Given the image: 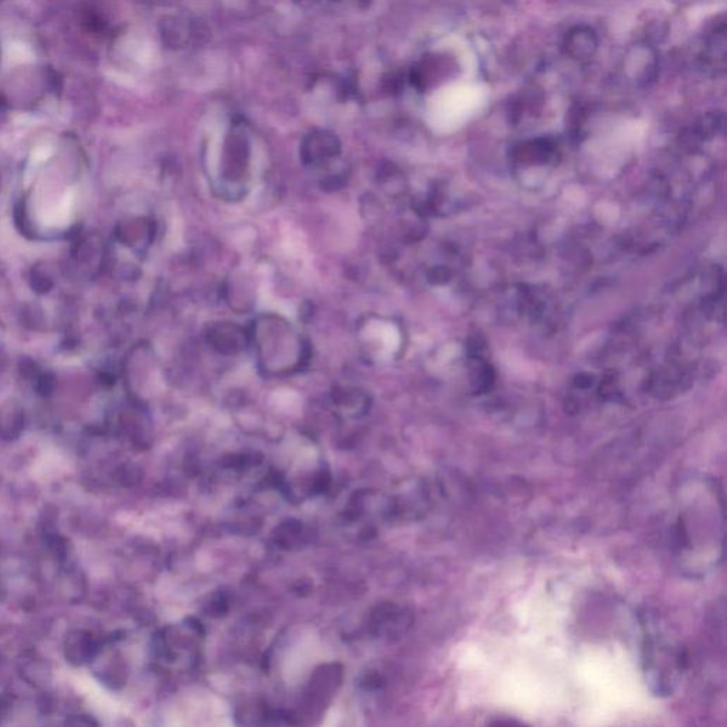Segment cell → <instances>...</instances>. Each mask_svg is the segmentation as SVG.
<instances>
[{
  "label": "cell",
  "instance_id": "obj_6",
  "mask_svg": "<svg viewBox=\"0 0 727 727\" xmlns=\"http://www.w3.org/2000/svg\"><path fill=\"white\" fill-rule=\"evenodd\" d=\"M702 64L712 73H724L726 67V24L714 27L704 41Z\"/></svg>",
  "mask_w": 727,
  "mask_h": 727
},
{
  "label": "cell",
  "instance_id": "obj_11",
  "mask_svg": "<svg viewBox=\"0 0 727 727\" xmlns=\"http://www.w3.org/2000/svg\"><path fill=\"white\" fill-rule=\"evenodd\" d=\"M29 280H31L32 289L39 296L49 294L53 290L54 284H56L51 273L49 272L46 265H42V263H37L32 267L31 279Z\"/></svg>",
  "mask_w": 727,
  "mask_h": 727
},
{
  "label": "cell",
  "instance_id": "obj_2",
  "mask_svg": "<svg viewBox=\"0 0 727 727\" xmlns=\"http://www.w3.org/2000/svg\"><path fill=\"white\" fill-rule=\"evenodd\" d=\"M642 628V664L647 684L655 694L669 696L674 694L677 685L681 684L686 671V652L682 644L669 637L664 625L655 615L647 612Z\"/></svg>",
  "mask_w": 727,
  "mask_h": 727
},
{
  "label": "cell",
  "instance_id": "obj_7",
  "mask_svg": "<svg viewBox=\"0 0 727 727\" xmlns=\"http://www.w3.org/2000/svg\"><path fill=\"white\" fill-rule=\"evenodd\" d=\"M24 426V412L19 402L7 401L0 408V435L5 439H14L21 435Z\"/></svg>",
  "mask_w": 727,
  "mask_h": 727
},
{
  "label": "cell",
  "instance_id": "obj_12",
  "mask_svg": "<svg viewBox=\"0 0 727 727\" xmlns=\"http://www.w3.org/2000/svg\"><path fill=\"white\" fill-rule=\"evenodd\" d=\"M14 220H16L17 229L21 230L24 236H36V230L33 229V223L29 219L23 200L14 206Z\"/></svg>",
  "mask_w": 727,
  "mask_h": 727
},
{
  "label": "cell",
  "instance_id": "obj_9",
  "mask_svg": "<svg viewBox=\"0 0 727 727\" xmlns=\"http://www.w3.org/2000/svg\"><path fill=\"white\" fill-rule=\"evenodd\" d=\"M153 233L150 222L146 220H131L117 228V238L126 247H136V243L148 239Z\"/></svg>",
  "mask_w": 727,
  "mask_h": 727
},
{
  "label": "cell",
  "instance_id": "obj_4",
  "mask_svg": "<svg viewBox=\"0 0 727 727\" xmlns=\"http://www.w3.org/2000/svg\"><path fill=\"white\" fill-rule=\"evenodd\" d=\"M339 153V140L326 131H314L310 134L302 146L303 160L310 165H322L327 161L336 158Z\"/></svg>",
  "mask_w": 727,
  "mask_h": 727
},
{
  "label": "cell",
  "instance_id": "obj_13",
  "mask_svg": "<svg viewBox=\"0 0 727 727\" xmlns=\"http://www.w3.org/2000/svg\"><path fill=\"white\" fill-rule=\"evenodd\" d=\"M22 316H23L24 326L29 327V329L39 330L43 326V310L36 306V304L24 307Z\"/></svg>",
  "mask_w": 727,
  "mask_h": 727
},
{
  "label": "cell",
  "instance_id": "obj_3",
  "mask_svg": "<svg viewBox=\"0 0 727 727\" xmlns=\"http://www.w3.org/2000/svg\"><path fill=\"white\" fill-rule=\"evenodd\" d=\"M625 73L635 83L647 86L657 74V54L652 47L638 44L628 51Z\"/></svg>",
  "mask_w": 727,
  "mask_h": 727
},
{
  "label": "cell",
  "instance_id": "obj_5",
  "mask_svg": "<svg viewBox=\"0 0 727 727\" xmlns=\"http://www.w3.org/2000/svg\"><path fill=\"white\" fill-rule=\"evenodd\" d=\"M565 54L573 61H587L595 56L598 51V36L590 26H575L567 32L563 41Z\"/></svg>",
  "mask_w": 727,
  "mask_h": 727
},
{
  "label": "cell",
  "instance_id": "obj_14",
  "mask_svg": "<svg viewBox=\"0 0 727 727\" xmlns=\"http://www.w3.org/2000/svg\"><path fill=\"white\" fill-rule=\"evenodd\" d=\"M34 382H36L37 392L43 396H51V392H53L54 386H56V378H54L51 372H39V374L34 377Z\"/></svg>",
  "mask_w": 727,
  "mask_h": 727
},
{
  "label": "cell",
  "instance_id": "obj_8",
  "mask_svg": "<svg viewBox=\"0 0 727 727\" xmlns=\"http://www.w3.org/2000/svg\"><path fill=\"white\" fill-rule=\"evenodd\" d=\"M247 334L242 329L229 324L213 327L210 331V341L216 349L223 352H236L243 349Z\"/></svg>",
  "mask_w": 727,
  "mask_h": 727
},
{
  "label": "cell",
  "instance_id": "obj_10",
  "mask_svg": "<svg viewBox=\"0 0 727 727\" xmlns=\"http://www.w3.org/2000/svg\"><path fill=\"white\" fill-rule=\"evenodd\" d=\"M96 649L94 647L93 641H91V638L89 635L83 634V632H77L76 637L71 635L70 639H69V644H67V657H71V661L76 659L77 662H84L89 659V657H93V651Z\"/></svg>",
  "mask_w": 727,
  "mask_h": 727
},
{
  "label": "cell",
  "instance_id": "obj_1",
  "mask_svg": "<svg viewBox=\"0 0 727 727\" xmlns=\"http://www.w3.org/2000/svg\"><path fill=\"white\" fill-rule=\"evenodd\" d=\"M704 489L679 508L672 533L677 562L692 575L706 574L723 555V506L717 489Z\"/></svg>",
  "mask_w": 727,
  "mask_h": 727
}]
</instances>
